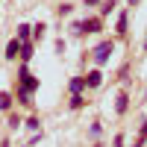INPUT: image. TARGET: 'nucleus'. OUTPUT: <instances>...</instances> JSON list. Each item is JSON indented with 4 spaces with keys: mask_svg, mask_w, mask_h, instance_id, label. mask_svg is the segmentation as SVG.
Masks as SVG:
<instances>
[{
    "mask_svg": "<svg viewBox=\"0 0 147 147\" xmlns=\"http://www.w3.org/2000/svg\"><path fill=\"white\" fill-rule=\"evenodd\" d=\"M112 53H115V38H103V41L91 50V59H94V65L100 68V65L109 62V56H112Z\"/></svg>",
    "mask_w": 147,
    "mask_h": 147,
    "instance_id": "nucleus-1",
    "label": "nucleus"
},
{
    "mask_svg": "<svg viewBox=\"0 0 147 147\" xmlns=\"http://www.w3.org/2000/svg\"><path fill=\"white\" fill-rule=\"evenodd\" d=\"M18 82H21V88L24 91H30V94H35V91H38V77H35V74H30V68L27 65H24L21 62V68H18Z\"/></svg>",
    "mask_w": 147,
    "mask_h": 147,
    "instance_id": "nucleus-2",
    "label": "nucleus"
},
{
    "mask_svg": "<svg viewBox=\"0 0 147 147\" xmlns=\"http://www.w3.org/2000/svg\"><path fill=\"white\" fill-rule=\"evenodd\" d=\"M100 85H103V71L100 68H94V71L85 74V88H100Z\"/></svg>",
    "mask_w": 147,
    "mask_h": 147,
    "instance_id": "nucleus-3",
    "label": "nucleus"
},
{
    "mask_svg": "<svg viewBox=\"0 0 147 147\" xmlns=\"http://www.w3.org/2000/svg\"><path fill=\"white\" fill-rule=\"evenodd\" d=\"M100 30H103V18L100 15H91V18L82 21V32H100Z\"/></svg>",
    "mask_w": 147,
    "mask_h": 147,
    "instance_id": "nucleus-4",
    "label": "nucleus"
},
{
    "mask_svg": "<svg viewBox=\"0 0 147 147\" xmlns=\"http://www.w3.org/2000/svg\"><path fill=\"white\" fill-rule=\"evenodd\" d=\"M32 56H35V41H21V56H18V59L27 65Z\"/></svg>",
    "mask_w": 147,
    "mask_h": 147,
    "instance_id": "nucleus-5",
    "label": "nucleus"
},
{
    "mask_svg": "<svg viewBox=\"0 0 147 147\" xmlns=\"http://www.w3.org/2000/svg\"><path fill=\"white\" fill-rule=\"evenodd\" d=\"M15 38H18V41H32V24H18Z\"/></svg>",
    "mask_w": 147,
    "mask_h": 147,
    "instance_id": "nucleus-6",
    "label": "nucleus"
},
{
    "mask_svg": "<svg viewBox=\"0 0 147 147\" xmlns=\"http://www.w3.org/2000/svg\"><path fill=\"white\" fill-rule=\"evenodd\" d=\"M127 109H129V94H127V91H121V94H118V100H115V112H118V115H127Z\"/></svg>",
    "mask_w": 147,
    "mask_h": 147,
    "instance_id": "nucleus-7",
    "label": "nucleus"
},
{
    "mask_svg": "<svg viewBox=\"0 0 147 147\" xmlns=\"http://www.w3.org/2000/svg\"><path fill=\"white\" fill-rule=\"evenodd\" d=\"M18 56H21V41H18V38H12V41L6 44V59H9V62H15Z\"/></svg>",
    "mask_w": 147,
    "mask_h": 147,
    "instance_id": "nucleus-8",
    "label": "nucleus"
},
{
    "mask_svg": "<svg viewBox=\"0 0 147 147\" xmlns=\"http://www.w3.org/2000/svg\"><path fill=\"white\" fill-rule=\"evenodd\" d=\"M12 106H15L12 91H0V112H12Z\"/></svg>",
    "mask_w": 147,
    "mask_h": 147,
    "instance_id": "nucleus-9",
    "label": "nucleus"
},
{
    "mask_svg": "<svg viewBox=\"0 0 147 147\" xmlns=\"http://www.w3.org/2000/svg\"><path fill=\"white\" fill-rule=\"evenodd\" d=\"M127 27H129V15H127V12H121V15H118V24H115V32H118V35H127V32H129Z\"/></svg>",
    "mask_w": 147,
    "mask_h": 147,
    "instance_id": "nucleus-10",
    "label": "nucleus"
},
{
    "mask_svg": "<svg viewBox=\"0 0 147 147\" xmlns=\"http://www.w3.org/2000/svg\"><path fill=\"white\" fill-rule=\"evenodd\" d=\"M68 91H71V94H82V91H85V77H74V80L68 82Z\"/></svg>",
    "mask_w": 147,
    "mask_h": 147,
    "instance_id": "nucleus-11",
    "label": "nucleus"
},
{
    "mask_svg": "<svg viewBox=\"0 0 147 147\" xmlns=\"http://www.w3.org/2000/svg\"><path fill=\"white\" fill-rule=\"evenodd\" d=\"M47 35V24L44 21H38V24H32V41H41Z\"/></svg>",
    "mask_w": 147,
    "mask_h": 147,
    "instance_id": "nucleus-12",
    "label": "nucleus"
},
{
    "mask_svg": "<svg viewBox=\"0 0 147 147\" xmlns=\"http://www.w3.org/2000/svg\"><path fill=\"white\" fill-rule=\"evenodd\" d=\"M24 127H27L30 132H41V121H38V115H30L27 121H24Z\"/></svg>",
    "mask_w": 147,
    "mask_h": 147,
    "instance_id": "nucleus-13",
    "label": "nucleus"
},
{
    "mask_svg": "<svg viewBox=\"0 0 147 147\" xmlns=\"http://www.w3.org/2000/svg\"><path fill=\"white\" fill-rule=\"evenodd\" d=\"M68 106L77 112V109H82L85 106V94H71V100H68Z\"/></svg>",
    "mask_w": 147,
    "mask_h": 147,
    "instance_id": "nucleus-14",
    "label": "nucleus"
},
{
    "mask_svg": "<svg viewBox=\"0 0 147 147\" xmlns=\"http://www.w3.org/2000/svg\"><path fill=\"white\" fill-rule=\"evenodd\" d=\"M15 100H18V103H24V106H32V94H30V91H24L21 85H18V94H15Z\"/></svg>",
    "mask_w": 147,
    "mask_h": 147,
    "instance_id": "nucleus-15",
    "label": "nucleus"
},
{
    "mask_svg": "<svg viewBox=\"0 0 147 147\" xmlns=\"http://www.w3.org/2000/svg\"><path fill=\"white\" fill-rule=\"evenodd\" d=\"M115 0H103V3H100V18H106V15H112V12H115Z\"/></svg>",
    "mask_w": 147,
    "mask_h": 147,
    "instance_id": "nucleus-16",
    "label": "nucleus"
},
{
    "mask_svg": "<svg viewBox=\"0 0 147 147\" xmlns=\"http://www.w3.org/2000/svg\"><path fill=\"white\" fill-rule=\"evenodd\" d=\"M56 12H59V18H68L71 12H74V6H71V3H59V6H56Z\"/></svg>",
    "mask_w": 147,
    "mask_h": 147,
    "instance_id": "nucleus-17",
    "label": "nucleus"
},
{
    "mask_svg": "<svg viewBox=\"0 0 147 147\" xmlns=\"http://www.w3.org/2000/svg\"><path fill=\"white\" fill-rule=\"evenodd\" d=\"M18 127H24V121H21L15 112H12V115H9V129H18Z\"/></svg>",
    "mask_w": 147,
    "mask_h": 147,
    "instance_id": "nucleus-18",
    "label": "nucleus"
},
{
    "mask_svg": "<svg viewBox=\"0 0 147 147\" xmlns=\"http://www.w3.org/2000/svg\"><path fill=\"white\" fill-rule=\"evenodd\" d=\"M138 141H141V144H147V118L141 121V129H138Z\"/></svg>",
    "mask_w": 147,
    "mask_h": 147,
    "instance_id": "nucleus-19",
    "label": "nucleus"
},
{
    "mask_svg": "<svg viewBox=\"0 0 147 147\" xmlns=\"http://www.w3.org/2000/svg\"><path fill=\"white\" fill-rule=\"evenodd\" d=\"M88 132H91V136L97 138V136H100V132H103V127H100V121H94V124L88 127Z\"/></svg>",
    "mask_w": 147,
    "mask_h": 147,
    "instance_id": "nucleus-20",
    "label": "nucleus"
},
{
    "mask_svg": "<svg viewBox=\"0 0 147 147\" xmlns=\"http://www.w3.org/2000/svg\"><path fill=\"white\" fill-rule=\"evenodd\" d=\"M112 147H124V132H118V136L112 138Z\"/></svg>",
    "mask_w": 147,
    "mask_h": 147,
    "instance_id": "nucleus-21",
    "label": "nucleus"
},
{
    "mask_svg": "<svg viewBox=\"0 0 147 147\" xmlns=\"http://www.w3.org/2000/svg\"><path fill=\"white\" fill-rule=\"evenodd\" d=\"M71 30L77 32V35H82V21H74V24H71Z\"/></svg>",
    "mask_w": 147,
    "mask_h": 147,
    "instance_id": "nucleus-22",
    "label": "nucleus"
},
{
    "mask_svg": "<svg viewBox=\"0 0 147 147\" xmlns=\"http://www.w3.org/2000/svg\"><path fill=\"white\" fill-rule=\"evenodd\" d=\"M82 3H85V6H100L103 0H82Z\"/></svg>",
    "mask_w": 147,
    "mask_h": 147,
    "instance_id": "nucleus-23",
    "label": "nucleus"
},
{
    "mask_svg": "<svg viewBox=\"0 0 147 147\" xmlns=\"http://www.w3.org/2000/svg\"><path fill=\"white\" fill-rule=\"evenodd\" d=\"M0 147H12V144H9V141H3V144H0Z\"/></svg>",
    "mask_w": 147,
    "mask_h": 147,
    "instance_id": "nucleus-24",
    "label": "nucleus"
},
{
    "mask_svg": "<svg viewBox=\"0 0 147 147\" xmlns=\"http://www.w3.org/2000/svg\"><path fill=\"white\" fill-rule=\"evenodd\" d=\"M132 3H138V0H129V6H132Z\"/></svg>",
    "mask_w": 147,
    "mask_h": 147,
    "instance_id": "nucleus-25",
    "label": "nucleus"
},
{
    "mask_svg": "<svg viewBox=\"0 0 147 147\" xmlns=\"http://www.w3.org/2000/svg\"><path fill=\"white\" fill-rule=\"evenodd\" d=\"M144 53H147V41H144Z\"/></svg>",
    "mask_w": 147,
    "mask_h": 147,
    "instance_id": "nucleus-26",
    "label": "nucleus"
},
{
    "mask_svg": "<svg viewBox=\"0 0 147 147\" xmlns=\"http://www.w3.org/2000/svg\"><path fill=\"white\" fill-rule=\"evenodd\" d=\"M94 147H103V144H94Z\"/></svg>",
    "mask_w": 147,
    "mask_h": 147,
    "instance_id": "nucleus-27",
    "label": "nucleus"
}]
</instances>
